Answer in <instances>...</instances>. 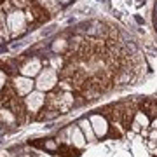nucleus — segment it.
<instances>
[{
    "mask_svg": "<svg viewBox=\"0 0 157 157\" xmlns=\"http://www.w3.org/2000/svg\"><path fill=\"white\" fill-rule=\"evenodd\" d=\"M7 19V26H9V32H11V37H19L26 32V25H28V19H26V14L23 9H12L6 14Z\"/></svg>",
    "mask_w": 157,
    "mask_h": 157,
    "instance_id": "nucleus-1",
    "label": "nucleus"
},
{
    "mask_svg": "<svg viewBox=\"0 0 157 157\" xmlns=\"http://www.w3.org/2000/svg\"><path fill=\"white\" fill-rule=\"evenodd\" d=\"M58 84V72L56 68H42L40 73L35 77V89L42 91V93H49L56 87Z\"/></svg>",
    "mask_w": 157,
    "mask_h": 157,
    "instance_id": "nucleus-2",
    "label": "nucleus"
},
{
    "mask_svg": "<svg viewBox=\"0 0 157 157\" xmlns=\"http://www.w3.org/2000/svg\"><path fill=\"white\" fill-rule=\"evenodd\" d=\"M14 91V94L19 96V98H25V96H28L32 91L35 89V80L30 77H25V75H14L11 78V84H9Z\"/></svg>",
    "mask_w": 157,
    "mask_h": 157,
    "instance_id": "nucleus-3",
    "label": "nucleus"
},
{
    "mask_svg": "<svg viewBox=\"0 0 157 157\" xmlns=\"http://www.w3.org/2000/svg\"><path fill=\"white\" fill-rule=\"evenodd\" d=\"M45 100H47V98H45V93H42V91H39V89H33L28 96L23 98L25 107H26V112H30V113L39 112L40 108L45 105Z\"/></svg>",
    "mask_w": 157,
    "mask_h": 157,
    "instance_id": "nucleus-4",
    "label": "nucleus"
},
{
    "mask_svg": "<svg viewBox=\"0 0 157 157\" xmlns=\"http://www.w3.org/2000/svg\"><path fill=\"white\" fill-rule=\"evenodd\" d=\"M42 68H44V67H42V61H40L39 58H30V59H26V63H23V65H21L19 73L25 75V77L35 78L40 73Z\"/></svg>",
    "mask_w": 157,
    "mask_h": 157,
    "instance_id": "nucleus-5",
    "label": "nucleus"
},
{
    "mask_svg": "<svg viewBox=\"0 0 157 157\" xmlns=\"http://www.w3.org/2000/svg\"><path fill=\"white\" fill-rule=\"evenodd\" d=\"M89 122H91V126H93V129H94V133H96L98 138L107 136V133H108V122H107V119L103 117V115L93 113V115L89 117Z\"/></svg>",
    "mask_w": 157,
    "mask_h": 157,
    "instance_id": "nucleus-6",
    "label": "nucleus"
},
{
    "mask_svg": "<svg viewBox=\"0 0 157 157\" xmlns=\"http://www.w3.org/2000/svg\"><path fill=\"white\" fill-rule=\"evenodd\" d=\"M70 143H72V147H75V148H84L86 143H87V140H86L84 133H82V129L78 128H70Z\"/></svg>",
    "mask_w": 157,
    "mask_h": 157,
    "instance_id": "nucleus-7",
    "label": "nucleus"
},
{
    "mask_svg": "<svg viewBox=\"0 0 157 157\" xmlns=\"http://www.w3.org/2000/svg\"><path fill=\"white\" fill-rule=\"evenodd\" d=\"M77 126L82 129V133H84V136H86L87 141H94L96 138H98L96 133H94V129H93V126H91V122H89V119H80Z\"/></svg>",
    "mask_w": 157,
    "mask_h": 157,
    "instance_id": "nucleus-8",
    "label": "nucleus"
},
{
    "mask_svg": "<svg viewBox=\"0 0 157 157\" xmlns=\"http://www.w3.org/2000/svg\"><path fill=\"white\" fill-rule=\"evenodd\" d=\"M33 2L42 7L45 12H49V14H54V12H58L61 9V4L58 0H33Z\"/></svg>",
    "mask_w": 157,
    "mask_h": 157,
    "instance_id": "nucleus-9",
    "label": "nucleus"
},
{
    "mask_svg": "<svg viewBox=\"0 0 157 157\" xmlns=\"http://www.w3.org/2000/svg\"><path fill=\"white\" fill-rule=\"evenodd\" d=\"M11 39V32H9V26H7V19L4 14H0V42Z\"/></svg>",
    "mask_w": 157,
    "mask_h": 157,
    "instance_id": "nucleus-10",
    "label": "nucleus"
},
{
    "mask_svg": "<svg viewBox=\"0 0 157 157\" xmlns=\"http://www.w3.org/2000/svg\"><path fill=\"white\" fill-rule=\"evenodd\" d=\"M135 122L140 126V128H148L150 126V119H148V115L143 112H136V117H135Z\"/></svg>",
    "mask_w": 157,
    "mask_h": 157,
    "instance_id": "nucleus-11",
    "label": "nucleus"
},
{
    "mask_svg": "<svg viewBox=\"0 0 157 157\" xmlns=\"http://www.w3.org/2000/svg\"><path fill=\"white\" fill-rule=\"evenodd\" d=\"M6 86H7V72L0 70V91L6 89Z\"/></svg>",
    "mask_w": 157,
    "mask_h": 157,
    "instance_id": "nucleus-12",
    "label": "nucleus"
},
{
    "mask_svg": "<svg viewBox=\"0 0 157 157\" xmlns=\"http://www.w3.org/2000/svg\"><path fill=\"white\" fill-rule=\"evenodd\" d=\"M44 147L47 148V150H56V148H59V147H58V143H56V141H52V140L45 141V143H44Z\"/></svg>",
    "mask_w": 157,
    "mask_h": 157,
    "instance_id": "nucleus-13",
    "label": "nucleus"
},
{
    "mask_svg": "<svg viewBox=\"0 0 157 157\" xmlns=\"http://www.w3.org/2000/svg\"><path fill=\"white\" fill-rule=\"evenodd\" d=\"M148 140L157 141V129H152V131H150V135H148Z\"/></svg>",
    "mask_w": 157,
    "mask_h": 157,
    "instance_id": "nucleus-14",
    "label": "nucleus"
},
{
    "mask_svg": "<svg viewBox=\"0 0 157 157\" xmlns=\"http://www.w3.org/2000/svg\"><path fill=\"white\" fill-rule=\"evenodd\" d=\"M150 129H157V119L150 121Z\"/></svg>",
    "mask_w": 157,
    "mask_h": 157,
    "instance_id": "nucleus-15",
    "label": "nucleus"
},
{
    "mask_svg": "<svg viewBox=\"0 0 157 157\" xmlns=\"http://www.w3.org/2000/svg\"><path fill=\"white\" fill-rule=\"evenodd\" d=\"M58 2H59V4H61V6H65V4H70V2H72V0H58Z\"/></svg>",
    "mask_w": 157,
    "mask_h": 157,
    "instance_id": "nucleus-16",
    "label": "nucleus"
},
{
    "mask_svg": "<svg viewBox=\"0 0 157 157\" xmlns=\"http://www.w3.org/2000/svg\"><path fill=\"white\" fill-rule=\"evenodd\" d=\"M40 157H51V155H47V154H42V155H40Z\"/></svg>",
    "mask_w": 157,
    "mask_h": 157,
    "instance_id": "nucleus-17",
    "label": "nucleus"
}]
</instances>
